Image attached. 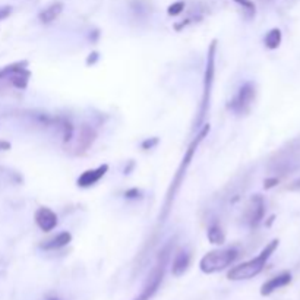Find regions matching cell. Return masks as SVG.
<instances>
[{"label":"cell","mask_w":300,"mask_h":300,"mask_svg":"<svg viewBox=\"0 0 300 300\" xmlns=\"http://www.w3.org/2000/svg\"><path fill=\"white\" fill-rule=\"evenodd\" d=\"M278 243L280 240L278 239H274L273 242H270L262 252L250 259V261H246L243 264H239L236 267H233L228 273H227V278L231 280V281H242V280H249V278H253L255 275H258L265 267V264L268 262V259L271 258V255L274 253L275 249L278 248Z\"/></svg>","instance_id":"6da1fadb"},{"label":"cell","mask_w":300,"mask_h":300,"mask_svg":"<svg viewBox=\"0 0 300 300\" xmlns=\"http://www.w3.org/2000/svg\"><path fill=\"white\" fill-rule=\"evenodd\" d=\"M208 132H209V125H205L203 126V129L200 132V135L197 136V139L192 141V144L188 147V150L185 152V157H183V160H182V163H180V166H179V169H177V172H176L175 177H173V182H172V185H170V189H169V192H167V198H166V202H164L166 214H167V211L170 209V205H172V202L175 200L176 194H177V191L180 189V186H182V183H183L186 170H188V167L191 166V161H192V158H194L195 151L198 148V145L202 142V139L206 136ZM166 214H164V215H166Z\"/></svg>","instance_id":"7a4b0ae2"},{"label":"cell","mask_w":300,"mask_h":300,"mask_svg":"<svg viewBox=\"0 0 300 300\" xmlns=\"http://www.w3.org/2000/svg\"><path fill=\"white\" fill-rule=\"evenodd\" d=\"M237 256L239 253L234 248L211 250L206 255H203L200 261V271L205 274H214V273L223 271L237 259Z\"/></svg>","instance_id":"3957f363"},{"label":"cell","mask_w":300,"mask_h":300,"mask_svg":"<svg viewBox=\"0 0 300 300\" xmlns=\"http://www.w3.org/2000/svg\"><path fill=\"white\" fill-rule=\"evenodd\" d=\"M215 49H217V41L212 40L209 50H208V59H206V69L203 75V93H202V101L200 107V116L197 120V127L203 122L208 108H209V101H211V93H212V85H214V74H215Z\"/></svg>","instance_id":"277c9868"},{"label":"cell","mask_w":300,"mask_h":300,"mask_svg":"<svg viewBox=\"0 0 300 300\" xmlns=\"http://www.w3.org/2000/svg\"><path fill=\"white\" fill-rule=\"evenodd\" d=\"M166 264H167V250L161 253V256L158 258L157 265L154 267V270L151 271V274L148 275V280L144 284L142 292L135 298L133 300H150L158 290L163 277H164V271H166Z\"/></svg>","instance_id":"5b68a950"},{"label":"cell","mask_w":300,"mask_h":300,"mask_svg":"<svg viewBox=\"0 0 300 300\" xmlns=\"http://www.w3.org/2000/svg\"><path fill=\"white\" fill-rule=\"evenodd\" d=\"M256 99V85L253 82H246L240 87L236 97L230 101L228 107L236 114H246Z\"/></svg>","instance_id":"8992f818"},{"label":"cell","mask_w":300,"mask_h":300,"mask_svg":"<svg viewBox=\"0 0 300 300\" xmlns=\"http://www.w3.org/2000/svg\"><path fill=\"white\" fill-rule=\"evenodd\" d=\"M264 214H265V202H264V198L261 195H253L250 198L246 209H245V215H243L245 224L248 225L249 228L258 227L259 223L262 221V218H264Z\"/></svg>","instance_id":"52a82bcc"},{"label":"cell","mask_w":300,"mask_h":300,"mask_svg":"<svg viewBox=\"0 0 300 300\" xmlns=\"http://www.w3.org/2000/svg\"><path fill=\"white\" fill-rule=\"evenodd\" d=\"M34 220L37 225L43 230V231H51L53 228H56L57 225V215L54 211H51L47 206H41L35 211L34 214Z\"/></svg>","instance_id":"ba28073f"},{"label":"cell","mask_w":300,"mask_h":300,"mask_svg":"<svg viewBox=\"0 0 300 300\" xmlns=\"http://www.w3.org/2000/svg\"><path fill=\"white\" fill-rule=\"evenodd\" d=\"M107 172H108V164H102V166H99L97 169L87 170V172H84L82 175L78 177L76 185L79 188H91L97 182H100Z\"/></svg>","instance_id":"9c48e42d"},{"label":"cell","mask_w":300,"mask_h":300,"mask_svg":"<svg viewBox=\"0 0 300 300\" xmlns=\"http://www.w3.org/2000/svg\"><path fill=\"white\" fill-rule=\"evenodd\" d=\"M96 130L88 125H82L79 129V135H78V139H76L75 150L76 154L79 152H84L87 151L96 141Z\"/></svg>","instance_id":"30bf717a"},{"label":"cell","mask_w":300,"mask_h":300,"mask_svg":"<svg viewBox=\"0 0 300 300\" xmlns=\"http://www.w3.org/2000/svg\"><path fill=\"white\" fill-rule=\"evenodd\" d=\"M292 281V274L290 273H281L280 275H277L274 278L268 280L262 287H261V295L262 296H270L271 293H274L277 289H281L284 286H287Z\"/></svg>","instance_id":"8fae6325"},{"label":"cell","mask_w":300,"mask_h":300,"mask_svg":"<svg viewBox=\"0 0 300 300\" xmlns=\"http://www.w3.org/2000/svg\"><path fill=\"white\" fill-rule=\"evenodd\" d=\"M189 264H191V255L186 250H180L173 259V267H172L173 275L180 277L185 274L189 268Z\"/></svg>","instance_id":"7c38bea8"},{"label":"cell","mask_w":300,"mask_h":300,"mask_svg":"<svg viewBox=\"0 0 300 300\" xmlns=\"http://www.w3.org/2000/svg\"><path fill=\"white\" fill-rule=\"evenodd\" d=\"M62 10H63V3L54 1V3H51L50 6H47L44 10H41L38 13V19L43 24H50V22H53L62 13Z\"/></svg>","instance_id":"4fadbf2b"},{"label":"cell","mask_w":300,"mask_h":300,"mask_svg":"<svg viewBox=\"0 0 300 300\" xmlns=\"http://www.w3.org/2000/svg\"><path fill=\"white\" fill-rule=\"evenodd\" d=\"M72 240V234L69 231H62L60 234H57L56 237H53L50 240H47L44 245H41V248L44 250H56L69 245Z\"/></svg>","instance_id":"5bb4252c"},{"label":"cell","mask_w":300,"mask_h":300,"mask_svg":"<svg viewBox=\"0 0 300 300\" xmlns=\"http://www.w3.org/2000/svg\"><path fill=\"white\" fill-rule=\"evenodd\" d=\"M206 237H208L209 243H212V245H224L225 242L224 231L220 227V224H217V223H214V224H211L208 227Z\"/></svg>","instance_id":"9a60e30c"},{"label":"cell","mask_w":300,"mask_h":300,"mask_svg":"<svg viewBox=\"0 0 300 300\" xmlns=\"http://www.w3.org/2000/svg\"><path fill=\"white\" fill-rule=\"evenodd\" d=\"M281 38H283L281 31H280L278 28H273L271 31H268V32H267L264 43H265L267 49H270V50H275V49H278V47H280V44H281Z\"/></svg>","instance_id":"2e32d148"},{"label":"cell","mask_w":300,"mask_h":300,"mask_svg":"<svg viewBox=\"0 0 300 300\" xmlns=\"http://www.w3.org/2000/svg\"><path fill=\"white\" fill-rule=\"evenodd\" d=\"M233 1H236L239 6L243 7V10L246 12L248 18H252V16L256 13V7H255V3H253V1H250V0H233Z\"/></svg>","instance_id":"e0dca14e"},{"label":"cell","mask_w":300,"mask_h":300,"mask_svg":"<svg viewBox=\"0 0 300 300\" xmlns=\"http://www.w3.org/2000/svg\"><path fill=\"white\" fill-rule=\"evenodd\" d=\"M183 9H185V1L179 0V1H176V3H173V4H170V6H169L167 13H169L170 16H176V15L182 13V12H183Z\"/></svg>","instance_id":"ac0fdd59"},{"label":"cell","mask_w":300,"mask_h":300,"mask_svg":"<svg viewBox=\"0 0 300 300\" xmlns=\"http://www.w3.org/2000/svg\"><path fill=\"white\" fill-rule=\"evenodd\" d=\"M10 13H12V7L10 6H0V21L6 19Z\"/></svg>","instance_id":"d6986e66"},{"label":"cell","mask_w":300,"mask_h":300,"mask_svg":"<svg viewBox=\"0 0 300 300\" xmlns=\"http://www.w3.org/2000/svg\"><path fill=\"white\" fill-rule=\"evenodd\" d=\"M158 144V138H152V139H145L142 142V148L144 150H151L152 147H155Z\"/></svg>","instance_id":"ffe728a7"},{"label":"cell","mask_w":300,"mask_h":300,"mask_svg":"<svg viewBox=\"0 0 300 300\" xmlns=\"http://www.w3.org/2000/svg\"><path fill=\"white\" fill-rule=\"evenodd\" d=\"M278 182H280L278 177H270V179H267V180L264 182V188H265V189H271V188H274L275 185H278Z\"/></svg>","instance_id":"44dd1931"},{"label":"cell","mask_w":300,"mask_h":300,"mask_svg":"<svg viewBox=\"0 0 300 300\" xmlns=\"http://www.w3.org/2000/svg\"><path fill=\"white\" fill-rule=\"evenodd\" d=\"M141 195V192L136 189V188H133V189H129V191H126L125 197L126 198H129V200H133V198H138Z\"/></svg>","instance_id":"7402d4cb"},{"label":"cell","mask_w":300,"mask_h":300,"mask_svg":"<svg viewBox=\"0 0 300 300\" xmlns=\"http://www.w3.org/2000/svg\"><path fill=\"white\" fill-rule=\"evenodd\" d=\"M97 60H99V53H91L90 57L87 59V65H88V66H90V65H94Z\"/></svg>","instance_id":"603a6c76"},{"label":"cell","mask_w":300,"mask_h":300,"mask_svg":"<svg viewBox=\"0 0 300 300\" xmlns=\"http://www.w3.org/2000/svg\"><path fill=\"white\" fill-rule=\"evenodd\" d=\"M49 300H56V299H49Z\"/></svg>","instance_id":"cb8c5ba5"}]
</instances>
